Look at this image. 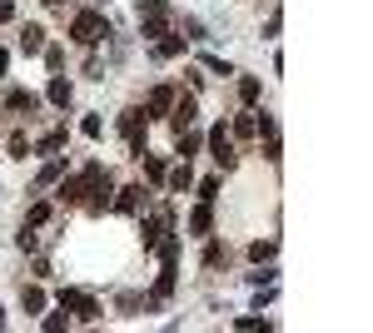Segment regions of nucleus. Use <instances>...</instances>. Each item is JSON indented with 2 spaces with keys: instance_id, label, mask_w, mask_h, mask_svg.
I'll list each match as a JSON object with an SVG mask.
<instances>
[{
  "instance_id": "nucleus-1",
  "label": "nucleus",
  "mask_w": 373,
  "mask_h": 333,
  "mask_svg": "<svg viewBox=\"0 0 373 333\" xmlns=\"http://www.w3.org/2000/svg\"><path fill=\"white\" fill-rule=\"evenodd\" d=\"M140 30H144V40L170 35V11H165V0H140Z\"/></svg>"
},
{
  "instance_id": "nucleus-2",
  "label": "nucleus",
  "mask_w": 373,
  "mask_h": 333,
  "mask_svg": "<svg viewBox=\"0 0 373 333\" xmlns=\"http://www.w3.org/2000/svg\"><path fill=\"white\" fill-rule=\"evenodd\" d=\"M70 30H75V40H80V45H100L104 35H110V20H104L100 11H80Z\"/></svg>"
},
{
  "instance_id": "nucleus-3",
  "label": "nucleus",
  "mask_w": 373,
  "mask_h": 333,
  "mask_svg": "<svg viewBox=\"0 0 373 333\" xmlns=\"http://www.w3.org/2000/svg\"><path fill=\"white\" fill-rule=\"evenodd\" d=\"M60 308H75L80 318H100V304L85 289H60Z\"/></svg>"
},
{
  "instance_id": "nucleus-4",
  "label": "nucleus",
  "mask_w": 373,
  "mask_h": 333,
  "mask_svg": "<svg viewBox=\"0 0 373 333\" xmlns=\"http://www.w3.org/2000/svg\"><path fill=\"white\" fill-rule=\"evenodd\" d=\"M209 149H215V159L224 164V170H234V159H239V154H234V144H229L224 125H219V130H209Z\"/></svg>"
},
{
  "instance_id": "nucleus-5",
  "label": "nucleus",
  "mask_w": 373,
  "mask_h": 333,
  "mask_svg": "<svg viewBox=\"0 0 373 333\" xmlns=\"http://www.w3.org/2000/svg\"><path fill=\"white\" fill-rule=\"evenodd\" d=\"M170 115H175V130L184 135V130L194 125V95H179V100L170 104Z\"/></svg>"
},
{
  "instance_id": "nucleus-6",
  "label": "nucleus",
  "mask_w": 373,
  "mask_h": 333,
  "mask_svg": "<svg viewBox=\"0 0 373 333\" xmlns=\"http://www.w3.org/2000/svg\"><path fill=\"white\" fill-rule=\"evenodd\" d=\"M170 104H175V90H170V85H154V90H149V120L170 115Z\"/></svg>"
},
{
  "instance_id": "nucleus-7",
  "label": "nucleus",
  "mask_w": 373,
  "mask_h": 333,
  "mask_svg": "<svg viewBox=\"0 0 373 333\" xmlns=\"http://www.w3.org/2000/svg\"><path fill=\"white\" fill-rule=\"evenodd\" d=\"M45 100L55 104V109H70V100H75V90H70V80H50V90H45Z\"/></svg>"
},
{
  "instance_id": "nucleus-8",
  "label": "nucleus",
  "mask_w": 373,
  "mask_h": 333,
  "mask_svg": "<svg viewBox=\"0 0 373 333\" xmlns=\"http://www.w3.org/2000/svg\"><path fill=\"white\" fill-rule=\"evenodd\" d=\"M209 229H215V209L199 199V209L189 214V234H209Z\"/></svg>"
},
{
  "instance_id": "nucleus-9",
  "label": "nucleus",
  "mask_w": 373,
  "mask_h": 333,
  "mask_svg": "<svg viewBox=\"0 0 373 333\" xmlns=\"http://www.w3.org/2000/svg\"><path fill=\"white\" fill-rule=\"evenodd\" d=\"M159 234H165V214H159V219H140V239H144V249H154Z\"/></svg>"
},
{
  "instance_id": "nucleus-10",
  "label": "nucleus",
  "mask_w": 373,
  "mask_h": 333,
  "mask_svg": "<svg viewBox=\"0 0 373 333\" xmlns=\"http://www.w3.org/2000/svg\"><path fill=\"white\" fill-rule=\"evenodd\" d=\"M154 55H159V60H175V55H184V40L179 35H159L154 40Z\"/></svg>"
},
{
  "instance_id": "nucleus-11",
  "label": "nucleus",
  "mask_w": 373,
  "mask_h": 333,
  "mask_svg": "<svg viewBox=\"0 0 373 333\" xmlns=\"http://www.w3.org/2000/svg\"><path fill=\"white\" fill-rule=\"evenodd\" d=\"M6 109H25V115H30V109H40V95H30V90H11V95H6Z\"/></svg>"
},
{
  "instance_id": "nucleus-12",
  "label": "nucleus",
  "mask_w": 373,
  "mask_h": 333,
  "mask_svg": "<svg viewBox=\"0 0 373 333\" xmlns=\"http://www.w3.org/2000/svg\"><path fill=\"white\" fill-rule=\"evenodd\" d=\"M165 184H170L175 194H184V189L194 184V175H189V164H179V170H165Z\"/></svg>"
},
{
  "instance_id": "nucleus-13",
  "label": "nucleus",
  "mask_w": 373,
  "mask_h": 333,
  "mask_svg": "<svg viewBox=\"0 0 373 333\" xmlns=\"http://www.w3.org/2000/svg\"><path fill=\"white\" fill-rule=\"evenodd\" d=\"M20 50H25V55L45 50V30H40V25H25V30H20Z\"/></svg>"
},
{
  "instance_id": "nucleus-14",
  "label": "nucleus",
  "mask_w": 373,
  "mask_h": 333,
  "mask_svg": "<svg viewBox=\"0 0 373 333\" xmlns=\"http://www.w3.org/2000/svg\"><path fill=\"white\" fill-rule=\"evenodd\" d=\"M140 194H144L140 184H130V189H120V199H115V209H120V214H135V209H140Z\"/></svg>"
},
{
  "instance_id": "nucleus-15",
  "label": "nucleus",
  "mask_w": 373,
  "mask_h": 333,
  "mask_svg": "<svg viewBox=\"0 0 373 333\" xmlns=\"http://www.w3.org/2000/svg\"><path fill=\"white\" fill-rule=\"evenodd\" d=\"M20 304H25V313H45V289H20Z\"/></svg>"
},
{
  "instance_id": "nucleus-16",
  "label": "nucleus",
  "mask_w": 373,
  "mask_h": 333,
  "mask_svg": "<svg viewBox=\"0 0 373 333\" xmlns=\"http://www.w3.org/2000/svg\"><path fill=\"white\" fill-rule=\"evenodd\" d=\"M274 249H279L274 239H259V244H249V259H254V264H269V259H274Z\"/></svg>"
},
{
  "instance_id": "nucleus-17",
  "label": "nucleus",
  "mask_w": 373,
  "mask_h": 333,
  "mask_svg": "<svg viewBox=\"0 0 373 333\" xmlns=\"http://www.w3.org/2000/svg\"><path fill=\"white\" fill-rule=\"evenodd\" d=\"M60 144H65V130H50V135H45V140L35 144V154H55Z\"/></svg>"
},
{
  "instance_id": "nucleus-18",
  "label": "nucleus",
  "mask_w": 373,
  "mask_h": 333,
  "mask_svg": "<svg viewBox=\"0 0 373 333\" xmlns=\"http://www.w3.org/2000/svg\"><path fill=\"white\" fill-rule=\"evenodd\" d=\"M60 175H65V159H50V164H45V170H40V184H55Z\"/></svg>"
},
{
  "instance_id": "nucleus-19",
  "label": "nucleus",
  "mask_w": 373,
  "mask_h": 333,
  "mask_svg": "<svg viewBox=\"0 0 373 333\" xmlns=\"http://www.w3.org/2000/svg\"><path fill=\"white\" fill-rule=\"evenodd\" d=\"M239 100H244V104H254V100H259V80H254V75H244V80H239Z\"/></svg>"
},
{
  "instance_id": "nucleus-20",
  "label": "nucleus",
  "mask_w": 373,
  "mask_h": 333,
  "mask_svg": "<svg viewBox=\"0 0 373 333\" xmlns=\"http://www.w3.org/2000/svg\"><path fill=\"white\" fill-rule=\"evenodd\" d=\"M80 135H85V140H100V135H104L100 115H85V120H80Z\"/></svg>"
},
{
  "instance_id": "nucleus-21",
  "label": "nucleus",
  "mask_w": 373,
  "mask_h": 333,
  "mask_svg": "<svg viewBox=\"0 0 373 333\" xmlns=\"http://www.w3.org/2000/svg\"><path fill=\"white\" fill-rule=\"evenodd\" d=\"M45 219H50V204L40 199V204H30V214H25V224L35 229V224H45Z\"/></svg>"
},
{
  "instance_id": "nucleus-22",
  "label": "nucleus",
  "mask_w": 373,
  "mask_h": 333,
  "mask_svg": "<svg viewBox=\"0 0 373 333\" xmlns=\"http://www.w3.org/2000/svg\"><path fill=\"white\" fill-rule=\"evenodd\" d=\"M204 70H209V75H234L229 60H219V55H204Z\"/></svg>"
},
{
  "instance_id": "nucleus-23",
  "label": "nucleus",
  "mask_w": 373,
  "mask_h": 333,
  "mask_svg": "<svg viewBox=\"0 0 373 333\" xmlns=\"http://www.w3.org/2000/svg\"><path fill=\"white\" fill-rule=\"evenodd\" d=\"M80 194H85V184H80V179H65V184H60V199H65V204H75Z\"/></svg>"
},
{
  "instance_id": "nucleus-24",
  "label": "nucleus",
  "mask_w": 373,
  "mask_h": 333,
  "mask_svg": "<svg viewBox=\"0 0 373 333\" xmlns=\"http://www.w3.org/2000/svg\"><path fill=\"white\" fill-rule=\"evenodd\" d=\"M30 154V144H25V135H11V159H25Z\"/></svg>"
},
{
  "instance_id": "nucleus-25",
  "label": "nucleus",
  "mask_w": 373,
  "mask_h": 333,
  "mask_svg": "<svg viewBox=\"0 0 373 333\" xmlns=\"http://www.w3.org/2000/svg\"><path fill=\"white\" fill-rule=\"evenodd\" d=\"M15 249H20V254H30V249H35V234H30V224L15 234Z\"/></svg>"
},
{
  "instance_id": "nucleus-26",
  "label": "nucleus",
  "mask_w": 373,
  "mask_h": 333,
  "mask_svg": "<svg viewBox=\"0 0 373 333\" xmlns=\"http://www.w3.org/2000/svg\"><path fill=\"white\" fill-rule=\"evenodd\" d=\"M215 194H219V179H204V184H199V199H204V204H215Z\"/></svg>"
},
{
  "instance_id": "nucleus-27",
  "label": "nucleus",
  "mask_w": 373,
  "mask_h": 333,
  "mask_svg": "<svg viewBox=\"0 0 373 333\" xmlns=\"http://www.w3.org/2000/svg\"><path fill=\"white\" fill-rule=\"evenodd\" d=\"M65 323H70V318H65V313H45V333H60V328H65Z\"/></svg>"
},
{
  "instance_id": "nucleus-28",
  "label": "nucleus",
  "mask_w": 373,
  "mask_h": 333,
  "mask_svg": "<svg viewBox=\"0 0 373 333\" xmlns=\"http://www.w3.org/2000/svg\"><path fill=\"white\" fill-rule=\"evenodd\" d=\"M45 65H50V70H60V65H65V50L50 45V50H45Z\"/></svg>"
},
{
  "instance_id": "nucleus-29",
  "label": "nucleus",
  "mask_w": 373,
  "mask_h": 333,
  "mask_svg": "<svg viewBox=\"0 0 373 333\" xmlns=\"http://www.w3.org/2000/svg\"><path fill=\"white\" fill-rule=\"evenodd\" d=\"M184 30H189L184 40H209V35H204V20H184Z\"/></svg>"
},
{
  "instance_id": "nucleus-30",
  "label": "nucleus",
  "mask_w": 373,
  "mask_h": 333,
  "mask_svg": "<svg viewBox=\"0 0 373 333\" xmlns=\"http://www.w3.org/2000/svg\"><path fill=\"white\" fill-rule=\"evenodd\" d=\"M194 149H199V135H179V154H184V159H189V154H194Z\"/></svg>"
},
{
  "instance_id": "nucleus-31",
  "label": "nucleus",
  "mask_w": 373,
  "mask_h": 333,
  "mask_svg": "<svg viewBox=\"0 0 373 333\" xmlns=\"http://www.w3.org/2000/svg\"><path fill=\"white\" fill-rule=\"evenodd\" d=\"M234 135H254V115H239L234 120Z\"/></svg>"
},
{
  "instance_id": "nucleus-32",
  "label": "nucleus",
  "mask_w": 373,
  "mask_h": 333,
  "mask_svg": "<svg viewBox=\"0 0 373 333\" xmlns=\"http://www.w3.org/2000/svg\"><path fill=\"white\" fill-rule=\"evenodd\" d=\"M0 20H15V0H0Z\"/></svg>"
},
{
  "instance_id": "nucleus-33",
  "label": "nucleus",
  "mask_w": 373,
  "mask_h": 333,
  "mask_svg": "<svg viewBox=\"0 0 373 333\" xmlns=\"http://www.w3.org/2000/svg\"><path fill=\"white\" fill-rule=\"evenodd\" d=\"M6 70H11V55H6V50H0V75H6Z\"/></svg>"
},
{
  "instance_id": "nucleus-34",
  "label": "nucleus",
  "mask_w": 373,
  "mask_h": 333,
  "mask_svg": "<svg viewBox=\"0 0 373 333\" xmlns=\"http://www.w3.org/2000/svg\"><path fill=\"white\" fill-rule=\"evenodd\" d=\"M0 328H6V308H0Z\"/></svg>"
}]
</instances>
